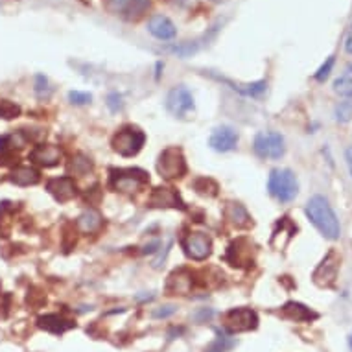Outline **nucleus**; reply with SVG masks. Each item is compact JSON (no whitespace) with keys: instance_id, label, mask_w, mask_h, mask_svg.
Instances as JSON below:
<instances>
[{"instance_id":"1","label":"nucleus","mask_w":352,"mask_h":352,"mask_svg":"<svg viewBox=\"0 0 352 352\" xmlns=\"http://www.w3.org/2000/svg\"><path fill=\"white\" fill-rule=\"evenodd\" d=\"M306 218L312 221V226L323 234L327 240H338L341 236L340 219L336 216L334 208L329 199L323 196H314L306 203Z\"/></svg>"},{"instance_id":"2","label":"nucleus","mask_w":352,"mask_h":352,"mask_svg":"<svg viewBox=\"0 0 352 352\" xmlns=\"http://www.w3.org/2000/svg\"><path fill=\"white\" fill-rule=\"evenodd\" d=\"M267 192L280 203L294 201L299 194L297 175L288 168H275L267 177Z\"/></svg>"},{"instance_id":"3","label":"nucleus","mask_w":352,"mask_h":352,"mask_svg":"<svg viewBox=\"0 0 352 352\" xmlns=\"http://www.w3.org/2000/svg\"><path fill=\"white\" fill-rule=\"evenodd\" d=\"M157 172L166 181L181 179L183 175H186L188 166H186L185 153L179 146H168L161 151V155L157 159Z\"/></svg>"},{"instance_id":"4","label":"nucleus","mask_w":352,"mask_h":352,"mask_svg":"<svg viewBox=\"0 0 352 352\" xmlns=\"http://www.w3.org/2000/svg\"><path fill=\"white\" fill-rule=\"evenodd\" d=\"M146 142L144 131L137 126H122L111 139V146H113V151L118 153L122 157H135L142 150V146Z\"/></svg>"},{"instance_id":"5","label":"nucleus","mask_w":352,"mask_h":352,"mask_svg":"<svg viewBox=\"0 0 352 352\" xmlns=\"http://www.w3.org/2000/svg\"><path fill=\"white\" fill-rule=\"evenodd\" d=\"M150 183V177L144 170L140 168H120V170H111L109 186L120 194H135L142 186Z\"/></svg>"},{"instance_id":"6","label":"nucleus","mask_w":352,"mask_h":352,"mask_svg":"<svg viewBox=\"0 0 352 352\" xmlns=\"http://www.w3.org/2000/svg\"><path fill=\"white\" fill-rule=\"evenodd\" d=\"M166 111L179 120H186L194 115L196 111V102H194V94L186 85H175L170 89L166 94Z\"/></svg>"},{"instance_id":"7","label":"nucleus","mask_w":352,"mask_h":352,"mask_svg":"<svg viewBox=\"0 0 352 352\" xmlns=\"http://www.w3.org/2000/svg\"><path fill=\"white\" fill-rule=\"evenodd\" d=\"M253 150L260 159H283L286 153V140L278 131H260L253 140Z\"/></svg>"},{"instance_id":"8","label":"nucleus","mask_w":352,"mask_h":352,"mask_svg":"<svg viewBox=\"0 0 352 352\" xmlns=\"http://www.w3.org/2000/svg\"><path fill=\"white\" fill-rule=\"evenodd\" d=\"M181 248L185 254L194 262H203L212 253V238L207 232L190 231L181 236Z\"/></svg>"},{"instance_id":"9","label":"nucleus","mask_w":352,"mask_h":352,"mask_svg":"<svg viewBox=\"0 0 352 352\" xmlns=\"http://www.w3.org/2000/svg\"><path fill=\"white\" fill-rule=\"evenodd\" d=\"M258 327V316L251 308H232L223 316V330L227 334H238V332H249Z\"/></svg>"},{"instance_id":"10","label":"nucleus","mask_w":352,"mask_h":352,"mask_svg":"<svg viewBox=\"0 0 352 352\" xmlns=\"http://www.w3.org/2000/svg\"><path fill=\"white\" fill-rule=\"evenodd\" d=\"M107 12L124 21H139L150 10L151 0H104Z\"/></svg>"},{"instance_id":"11","label":"nucleus","mask_w":352,"mask_h":352,"mask_svg":"<svg viewBox=\"0 0 352 352\" xmlns=\"http://www.w3.org/2000/svg\"><path fill=\"white\" fill-rule=\"evenodd\" d=\"M238 140H240V135H238V131L234 127L219 126L216 127V129H212V133L208 137V146H210L214 151L227 153V151L236 150Z\"/></svg>"},{"instance_id":"12","label":"nucleus","mask_w":352,"mask_h":352,"mask_svg":"<svg viewBox=\"0 0 352 352\" xmlns=\"http://www.w3.org/2000/svg\"><path fill=\"white\" fill-rule=\"evenodd\" d=\"M218 32V26H212L208 30V34H205L199 39L194 41H186V43H179V45H168V47L162 48V52L172 54V56H177V58H190L194 54H197L203 47H207L208 41L214 39V35Z\"/></svg>"},{"instance_id":"13","label":"nucleus","mask_w":352,"mask_h":352,"mask_svg":"<svg viewBox=\"0 0 352 352\" xmlns=\"http://www.w3.org/2000/svg\"><path fill=\"white\" fill-rule=\"evenodd\" d=\"M47 190L59 203H69L78 196V185L72 175H59L47 183Z\"/></svg>"},{"instance_id":"14","label":"nucleus","mask_w":352,"mask_h":352,"mask_svg":"<svg viewBox=\"0 0 352 352\" xmlns=\"http://www.w3.org/2000/svg\"><path fill=\"white\" fill-rule=\"evenodd\" d=\"M28 159L37 166H58L61 159H63V150L56 144H37L34 146V150L30 151Z\"/></svg>"},{"instance_id":"15","label":"nucleus","mask_w":352,"mask_h":352,"mask_svg":"<svg viewBox=\"0 0 352 352\" xmlns=\"http://www.w3.org/2000/svg\"><path fill=\"white\" fill-rule=\"evenodd\" d=\"M148 205L153 208H186L179 192L172 186H159L148 197Z\"/></svg>"},{"instance_id":"16","label":"nucleus","mask_w":352,"mask_h":352,"mask_svg":"<svg viewBox=\"0 0 352 352\" xmlns=\"http://www.w3.org/2000/svg\"><path fill=\"white\" fill-rule=\"evenodd\" d=\"M338 270H340V256L334 251H330L314 272V283L319 286H332L338 277Z\"/></svg>"},{"instance_id":"17","label":"nucleus","mask_w":352,"mask_h":352,"mask_svg":"<svg viewBox=\"0 0 352 352\" xmlns=\"http://www.w3.org/2000/svg\"><path fill=\"white\" fill-rule=\"evenodd\" d=\"M226 260L234 267L251 266L253 256H251V242L248 238H240L236 242H232L227 249Z\"/></svg>"},{"instance_id":"18","label":"nucleus","mask_w":352,"mask_h":352,"mask_svg":"<svg viewBox=\"0 0 352 352\" xmlns=\"http://www.w3.org/2000/svg\"><path fill=\"white\" fill-rule=\"evenodd\" d=\"M192 286H194V273L188 272L186 267L175 270L166 280V292L170 295L188 294L192 289Z\"/></svg>"},{"instance_id":"19","label":"nucleus","mask_w":352,"mask_h":352,"mask_svg":"<svg viewBox=\"0 0 352 352\" xmlns=\"http://www.w3.org/2000/svg\"><path fill=\"white\" fill-rule=\"evenodd\" d=\"M214 80L221 81V83H226L232 89V91H236V93L243 94V96H248V98H260L262 94L267 91V81L266 80H260V81H253V83H234L232 80L229 78H223V76H218V74H212Z\"/></svg>"},{"instance_id":"20","label":"nucleus","mask_w":352,"mask_h":352,"mask_svg":"<svg viewBox=\"0 0 352 352\" xmlns=\"http://www.w3.org/2000/svg\"><path fill=\"white\" fill-rule=\"evenodd\" d=\"M148 32H150L157 41H173L177 35L175 24L166 17V15H153L148 21Z\"/></svg>"},{"instance_id":"21","label":"nucleus","mask_w":352,"mask_h":352,"mask_svg":"<svg viewBox=\"0 0 352 352\" xmlns=\"http://www.w3.org/2000/svg\"><path fill=\"white\" fill-rule=\"evenodd\" d=\"M223 216L236 229H249L253 227V218L248 212V208L243 207L242 203H227L223 208Z\"/></svg>"},{"instance_id":"22","label":"nucleus","mask_w":352,"mask_h":352,"mask_svg":"<svg viewBox=\"0 0 352 352\" xmlns=\"http://www.w3.org/2000/svg\"><path fill=\"white\" fill-rule=\"evenodd\" d=\"M102 227H104V218L94 208H89L85 212H81L76 219V229L81 234H96V232L102 231Z\"/></svg>"},{"instance_id":"23","label":"nucleus","mask_w":352,"mask_h":352,"mask_svg":"<svg viewBox=\"0 0 352 352\" xmlns=\"http://www.w3.org/2000/svg\"><path fill=\"white\" fill-rule=\"evenodd\" d=\"M283 316L289 321H295V323H312L314 319H318L319 316L314 310H310L308 306L300 305V302H295V300H289L283 306Z\"/></svg>"},{"instance_id":"24","label":"nucleus","mask_w":352,"mask_h":352,"mask_svg":"<svg viewBox=\"0 0 352 352\" xmlns=\"http://www.w3.org/2000/svg\"><path fill=\"white\" fill-rule=\"evenodd\" d=\"M37 324H39V329L47 330L50 334H65L67 330L74 329L76 324L70 321V319L63 318V316H59V314H47V316H41L37 319Z\"/></svg>"},{"instance_id":"25","label":"nucleus","mask_w":352,"mask_h":352,"mask_svg":"<svg viewBox=\"0 0 352 352\" xmlns=\"http://www.w3.org/2000/svg\"><path fill=\"white\" fill-rule=\"evenodd\" d=\"M10 181L17 186H35L41 181V172L34 166H17L10 173Z\"/></svg>"},{"instance_id":"26","label":"nucleus","mask_w":352,"mask_h":352,"mask_svg":"<svg viewBox=\"0 0 352 352\" xmlns=\"http://www.w3.org/2000/svg\"><path fill=\"white\" fill-rule=\"evenodd\" d=\"M332 91L341 98H352V61L346 63L332 83Z\"/></svg>"},{"instance_id":"27","label":"nucleus","mask_w":352,"mask_h":352,"mask_svg":"<svg viewBox=\"0 0 352 352\" xmlns=\"http://www.w3.org/2000/svg\"><path fill=\"white\" fill-rule=\"evenodd\" d=\"M236 346V340H232L226 330H218L216 340L205 349V352H229Z\"/></svg>"},{"instance_id":"28","label":"nucleus","mask_w":352,"mask_h":352,"mask_svg":"<svg viewBox=\"0 0 352 352\" xmlns=\"http://www.w3.org/2000/svg\"><path fill=\"white\" fill-rule=\"evenodd\" d=\"M192 186H194V190H196L199 196L205 197H216L219 192L218 183L214 179H210V177H197V179L192 183Z\"/></svg>"},{"instance_id":"29","label":"nucleus","mask_w":352,"mask_h":352,"mask_svg":"<svg viewBox=\"0 0 352 352\" xmlns=\"http://www.w3.org/2000/svg\"><path fill=\"white\" fill-rule=\"evenodd\" d=\"M93 161L85 155H74L72 157V162H70V170L74 172V175H87V173L93 172Z\"/></svg>"},{"instance_id":"30","label":"nucleus","mask_w":352,"mask_h":352,"mask_svg":"<svg viewBox=\"0 0 352 352\" xmlns=\"http://www.w3.org/2000/svg\"><path fill=\"white\" fill-rule=\"evenodd\" d=\"M334 118L338 124H346L352 120V98H346L336 105Z\"/></svg>"},{"instance_id":"31","label":"nucleus","mask_w":352,"mask_h":352,"mask_svg":"<svg viewBox=\"0 0 352 352\" xmlns=\"http://www.w3.org/2000/svg\"><path fill=\"white\" fill-rule=\"evenodd\" d=\"M34 91L35 94H37V98L41 100L50 98V94H52V87H50V81H48L47 76H43V74L35 76Z\"/></svg>"},{"instance_id":"32","label":"nucleus","mask_w":352,"mask_h":352,"mask_svg":"<svg viewBox=\"0 0 352 352\" xmlns=\"http://www.w3.org/2000/svg\"><path fill=\"white\" fill-rule=\"evenodd\" d=\"M21 115V107L17 104H13L10 100H0V116L6 118V120H12V118H17Z\"/></svg>"},{"instance_id":"33","label":"nucleus","mask_w":352,"mask_h":352,"mask_svg":"<svg viewBox=\"0 0 352 352\" xmlns=\"http://www.w3.org/2000/svg\"><path fill=\"white\" fill-rule=\"evenodd\" d=\"M334 65H336V56H329V58L324 59V63L319 67L318 72L314 74V80L319 81V83H323V81L330 76L332 69H334Z\"/></svg>"},{"instance_id":"34","label":"nucleus","mask_w":352,"mask_h":352,"mask_svg":"<svg viewBox=\"0 0 352 352\" xmlns=\"http://www.w3.org/2000/svg\"><path fill=\"white\" fill-rule=\"evenodd\" d=\"M69 100H70V104H74V105H87L93 102V94L83 93V91H70Z\"/></svg>"},{"instance_id":"35","label":"nucleus","mask_w":352,"mask_h":352,"mask_svg":"<svg viewBox=\"0 0 352 352\" xmlns=\"http://www.w3.org/2000/svg\"><path fill=\"white\" fill-rule=\"evenodd\" d=\"M105 105H107V109H109L111 113H118V111L124 109V102H122V96L118 93H109Z\"/></svg>"},{"instance_id":"36","label":"nucleus","mask_w":352,"mask_h":352,"mask_svg":"<svg viewBox=\"0 0 352 352\" xmlns=\"http://www.w3.org/2000/svg\"><path fill=\"white\" fill-rule=\"evenodd\" d=\"M192 318L196 319L197 323H208V321L214 318V310L212 308H199V310H196V312H194V316H192Z\"/></svg>"},{"instance_id":"37","label":"nucleus","mask_w":352,"mask_h":352,"mask_svg":"<svg viewBox=\"0 0 352 352\" xmlns=\"http://www.w3.org/2000/svg\"><path fill=\"white\" fill-rule=\"evenodd\" d=\"M177 312V308L173 305H164V306H159L155 312H153V318L155 319H166L170 318V316H173V314Z\"/></svg>"},{"instance_id":"38","label":"nucleus","mask_w":352,"mask_h":352,"mask_svg":"<svg viewBox=\"0 0 352 352\" xmlns=\"http://www.w3.org/2000/svg\"><path fill=\"white\" fill-rule=\"evenodd\" d=\"M343 50H345V54L352 56V23L349 24V30H346V34H345V43H343Z\"/></svg>"},{"instance_id":"39","label":"nucleus","mask_w":352,"mask_h":352,"mask_svg":"<svg viewBox=\"0 0 352 352\" xmlns=\"http://www.w3.org/2000/svg\"><path fill=\"white\" fill-rule=\"evenodd\" d=\"M345 162H346V168H349V173H351L352 177V146H349L345 150Z\"/></svg>"},{"instance_id":"40","label":"nucleus","mask_w":352,"mask_h":352,"mask_svg":"<svg viewBox=\"0 0 352 352\" xmlns=\"http://www.w3.org/2000/svg\"><path fill=\"white\" fill-rule=\"evenodd\" d=\"M349 346H351V351H352V332L351 336H349Z\"/></svg>"},{"instance_id":"41","label":"nucleus","mask_w":352,"mask_h":352,"mask_svg":"<svg viewBox=\"0 0 352 352\" xmlns=\"http://www.w3.org/2000/svg\"><path fill=\"white\" fill-rule=\"evenodd\" d=\"M0 181H2V177H0Z\"/></svg>"}]
</instances>
